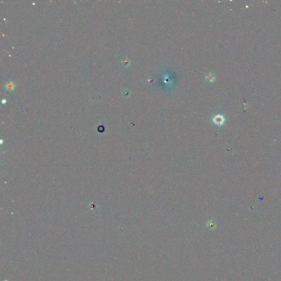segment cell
<instances>
[{
	"label": "cell",
	"mask_w": 281,
	"mask_h": 281,
	"mask_svg": "<svg viewBox=\"0 0 281 281\" xmlns=\"http://www.w3.org/2000/svg\"><path fill=\"white\" fill-rule=\"evenodd\" d=\"M225 119L223 116L220 114L216 115L214 117V118H213V121L216 124L218 125H221L223 124V123L225 122Z\"/></svg>",
	"instance_id": "obj_1"
},
{
	"label": "cell",
	"mask_w": 281,
	"mask_h": 281,
	"mask_svg": "<svg viewBox=\"0 0 281 281\" xmlns=\"http://www.w3.org/2000/svg\"><path fill=\"white\" fill-rule=\"evenodd\" d=\"M205 78L206 80L208 81V82H213L214 80H215V76L211 74V73H209L208 74V75H206L205 76Z\"/></svg>",
	"instance_id": "obj_2"
},
{
	"label": "cell",
	"mask_w": 281,
	"mask_h": 281,
	"mask_svg": "<svg viewBox=\"0 0 281 281\" xmlns=\"http://www.w3.org/2000/svg\"><path fill=\"white\" fill-rule=\"evenodd\" d=\"M6 87L7 89H8L9 90H12L14 89V84L13 83H11V82L8 83L6 86Z\"/></svg>",
	"instance_id": "obj_3"
}]
</instances>
